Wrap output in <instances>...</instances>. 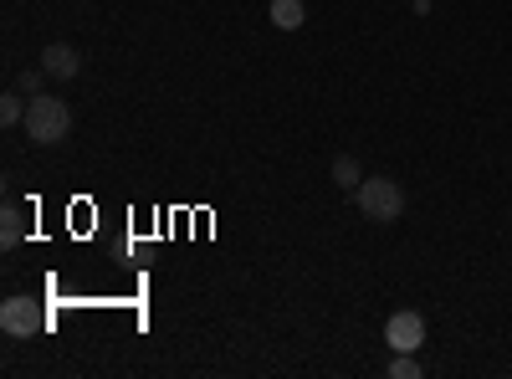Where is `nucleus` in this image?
<instances>
[{
	"label": "nucleus",
	"instance_id": "1",
	"mask_svg": "<svg viewBox=\"0 0 512 379\" xmlns=\"http://www.w3.org/2000/svg\"><path fill=\"white\" fill-rule=\"evenodd\" d=\"M21 129H26V139L41 144V149H47V144H62V139L72 134V108H67L62 98L36 93V98L26 103V123H21Z\"/></svg>",
	"mask_w": 512,
	"mask_h": 379
},
{
	"label": "nucleus",
	"instance_id": "2",
	"mask_svg": "<svg viewBox=\"0 0 512 379\" xmlns=\"http://www.w3.org/2000/svg\"><path fill=\"white\" fill-rule=\"evenodd\" d=\"M354 195H359V210L369 221H400V210H405L400 180H364Z\"/></svg>",
	"mask_w": 512,
	"mask_h": 379
},
{
	"label": "nucleus",
	"instance_id": "3",
	"mask_svg": "<svg viewBox=\"0 0 512 379\" xmlns=\"http://www.w3.org/2000/svg\"><path fill=\"white\" fill-rule=\"evenodd\" d=\"M0 328H6L11 339H31V333L47 328V313H41L31 298H6L0 303Z\"/></svg>",
	"mask_w": 512,
	"mask_h": 379
},
{
	"label": "nucleus",
	"instance_id": "4",
	"mask_svg": "<svg viewBox=\"0 0 512 379\" xmlns=\"http://www.w3.org/2000/svg\"><path fill=\"white\" fill-rule=\"evenodd\" d=\"M384 344H390L395 354H415L425 344V318L420 313H395L390 323H384Z\"/></svg>",
	"mask_w": 512,
	"mask_h": 379
},
{
	"label": "nucleus",
	"instance_id": "5",
	"mask_svg": "<svg viewBox=\"0 0 512 379\" xmlns=\"http://www.w3.org/2000/svg\"><path fill=\"white\" fill-rule=\"evenodd\" d=\"M41 67H47L52 77H77V67H82V57L67 47V41H52L47 52H41Z\"/></svg>",
	"mask_w": 512,
	"mask_h": 379
},
{
	"label": "nucleus",
	"instance_id": "6",
	"mask_svg": "<svg viewBox=\"0 0 512 379\" xmlns=\"http://www.w3.org/2000/svg\"><path fill=\"white\" fill-rule=\"evenodd\" d=\"M303 21H308L303 0H272V26H277V31H297Z\"/></svg>",
	"mask_w": 512,
	"mask_h": 379
},
{
	"label": "nucleus",
	"instance_id": "7",
	"mask_svg": "<svg viewBox=\"0 0 512 379\" xmlns=\"http://www.w3.org/2000/svg\"><path fill=\"white\" fill-rule=\"evenodd\" d=\"M26 236V216H21V205H6V210H0V246H16Z\"/></svg>",
	"mask_w": 512,
	"mask_h": 379
},
{
	"label": "nucleus",
	"instance_id": "8",
	"mask_svg": "<svg viewBox=\"0 0 512 379\" xmlns=\"http://www.w3.org/2000/svg\"><path fill=\"white\" fill-rule=\"evenodd\" d=\"M333 180L344 185V190H359V159L354 154H338L333 159Z\"/></svg>",
	"mask_w": 512,
	"mask_h": 379
},
{
	"label": "nucleus",
	"instance_id": "9",
	"mask_svg": "<svg viewBox=\"0 0 512 379\" xmlns=\"http://www.w3.org/2000/svg\"><path fill=\"white\" fill-rule=\"evenodd\" d=\"M0 123H6V129H16V123H26V103L11 93L6 103H0Z\"/></svg>",
	"mask_w": 512,
	"mask_h": 379
},
{
	"label": "nucleus",
	"instance_id": "10",
	"mask_svg": "<svg viewBox=\"0 0 512 379\" xmlns=\"http://www.w3.org/2000/svg\"><path fill=\"white\" fill-rule=\"evenodd\" d=\"M390 379H420V364H415L410 354H395V364H390Z\"/></svg>",
	"mask_w": 512,
	"mask_h": 379
},
{
	"label": "nucleus",
	"instance_id": "11",
	"mask_svg": "<svg viewBox=\"0 0 512 379\" xmlns=\"http://www.w3.org/2000/svg\"><path fill=\"white\" fill-rule=\"evenodd\" d=\"M47 77H52L47 67H31V72H21V88H26V93L36 98V93H41V82H47Z\"/></svg>",
	"mask_w": 512,
	"mask_h": 379
}]
</instances>
